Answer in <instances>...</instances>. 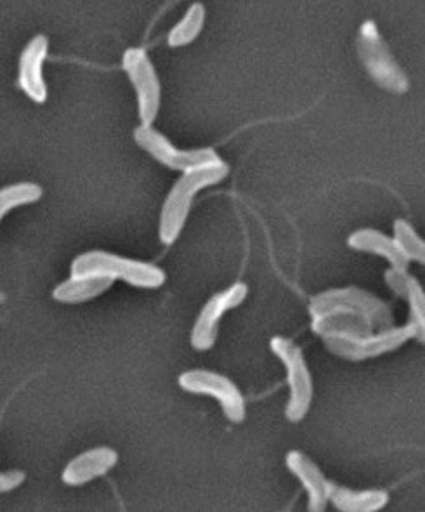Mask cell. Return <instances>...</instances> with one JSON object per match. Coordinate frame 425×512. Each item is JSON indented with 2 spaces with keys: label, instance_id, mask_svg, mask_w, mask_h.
<instances>
[{
  "label": "cell",
  "instance_id": "cell-5",
  "mask_svg": "<svg viewBox=\"0 0 425 512\" xmlns=\"http://www.w3.org/2000/svg\"><path fill=\"white\" fill-rule=\"evenodd\" d=\"M269 349L280 360L287 375L288 401L285 417L290 422H301L311 410L314 382L302 349L292 339L276 335L269 341Z\"/></svg>",
  "mask_w": 425,
  "mask_h": 512
},
{
  "label": "cell",
  "instance_id": "cell-15",
  "mask_svg": "<svg viewBox=\"0 0 425 512\" xmlns=\"http://www.w3.org/2000/svg\"><path fill=\"white\" fill-rule=\"evenodd\" d=\"M347 245L356 252H365L372 256L382 257L393 270H408V259L399 250L398 243L393 237L372 228H361L351 233Z\"/></svg>",
  "mask_w": 425,
  "mask_h": 512
},
{
  "label": "cell",
  "instance_id": "cell-21",
  "mask_svg": "<svg viewBox=\"0 0 425 512\" xmlns=\"http://www.w3.org/2000/svg\"><path fill=\"white\" fill-rule=\"evenodd\" d=\"M27 480V474L21 469H11V471H4L0 474V492L9 493L20 488Z\"/></svg>",
  "mask_w": 425,
  "mask_h": 512
},
{
  "label": "cell",
  "instance_id": "cell-3",
  "mask_svg": "<svg viewBox=\"0 0 425 512\" xmlns=\"http://www.w3.org/2000/svg\"><path fill=\"white\" fill-rule=\"evenodd\" d=\"M334 313L360 316L375 330L389 329L394 325L393 311L386 302L358 287L325 290L309 302L311 318L334 315Z\"/></svg>",
  "mask_w": 425,
  "mask_h": 512
},
{
  "label": "cell",
  "instance_id": "cell-9",
  "mask_svg": "<svg viewBox=\"0 0 425 512\" xmlns=\"http://www.w3.org/2000/svg\"><path fill=\"white\" fill-rule=\"evenodd\" d=\"M122 70L138 99L141 125H153L162 106V84L148 53L141 47H129L122 56Z\"/></svg>",
  "mask_w": 425,
  "mask_h": 512
},
{
  "label": "cell",
  "instance_id": "cell-10",
  "mask_svg": "<svg viewBox=\"0 0 425 512\" xmlns=\"http://www.w3.org/2000/svg\"><path fill=\"white\" fill-rule=\"evenodd\" d=\"M249 296V287L245 283H233L228 289L217 292L203 304L197 320L191 329L190 342L197 351H209L214 348L219 335V325L229 311L242 306Z\"/></svg>",
  "mask_w": 425,
  "mask_h": 512
},
{
  "label": "cell",
  "instance_id": "cell-4",
  "mask_svg": "<svg viewBox=\"0 0 425 512\" xmlns=\"http://www.w3.org/2000/svg\"><path fill=\"white\" fill-rule=\"evenodd\" d=\"M356 51L365 66L370 79L384 91L391 94H405L410 89V80L405 70L399 66L386 40L380 35L375 21L361 23L356 37Z\"/></svg>",
  "mask_w": 425,
  "mask_h": 512
},
{
  "label": "cell",
  "instance_id": "cell-14",
  "mask_svg": "<svg viewBox=\"0 0 425 512\" xmlns=\"http://www.w3.org/2000/svg\"><path fill=\"white\" fill-rule=\"evenodd\" d=\"M386 283L394 294L408 304V325L412 327L413 339L425 342V290L422 283L406 270L387 271Z\"/></svg>",
  "mask_w": 425,
  "mask_h": 512
},
{
  "label": "cell",
  "instance_id": "cell-6",
  "mask_svg": "<svg viewBox=\"0 0 425 512\" xmlns=\"http://www.w3.org/2000/svg\"><path fill=\"white\" fill-rule=\"evenodd\" d=\"M321 339L332 355L347 362H365L401 348L413 339V330L406 323L403 327L393 325L389 329L375 330L367 335L330 334Z\"/></svg>",
  "mask_w": 425,
  "mask_h": 512
},
{
  "label": "cell",
  "instance_id": "cell-16",
  "mask_svg": "<svg viewBox=\"0 0 425 512\" xmlns=\"http://www.w3.org/2000/svg\"><path fill=\"white\" fill-rule=\"evenodd\" d=\"M328 500L337 511L342 512H377L389 504V493L379 488L370 490H353L330 481Z\"/></svg>",
  "mask_w": 425,
  "mask_h": 512
},
{
  "label": "cell",
  "instance_id": "cell-1",
  "mask_svg": "<svg viewBox=\"0 0 425 512\" xmlns=\"http://www.w3.org/2000/svg\"><path fill=\"white\" fill-rule=\"evenodd\" d=\"M229 165L224 160L203 165L193 171L184 172L170 188L165 197L160 219H158V238L164 245L176 243L181 237L186 221L190 217L191 207L200 191L214 184L223 183L228 178Z\"/></svg>",
  "mask_w": 425,
  "mask_h": 512
},
{
  "label": "cell",
  "instance_id": "cell-19",
  "mask_svg": "<svg viewBox=\"0 0 425 512\" xmlns=\"http://www.w3.org/2000/svg\"><path fill=\"white\" fill-rule=\"evenodd\" d=\"M42 195H44L42 186L37 183H30V181L4 186L0 190V217H6L9 212H13L18 207L39 202Z\"/></svg>",
  "mask_w": 425,
  "mask_h": 512
},
{
  "label": "cell",
  "instance_id": "cell-13",
  "mask_svg": "<svg viewBox=\"0 0 425 512\" xmlns=\"http://www.w3.org/2000/svg\"><path fill=\"white\" fill-rule=\"evenodd\" d=\"M285 464H287L288 471L294 474L302 488L308 493V511H325L330 502L328 500L330 480L323 474L320 467L316 466V462L306 453L292 450L285 457Z\"/></svg>",
  "mask_w": 425,
  "mask_h": 512
},
{
  "label": "cell",
  "instance_id": "cell-20",
  "mask_svg": "<svg viewBox=\"0 0 425 512\" xmlns=\"http://www.w3.org/2000/svg\"><path fill=\"white\" fill-rule=\"evenodd\" d=\"M393 238L408 263L413 261L425 266V238L420 237L412 223L406 219H396L393 223Z\"/></svg>",
  "mask_w": 425,
  "mask_h": 512
},
{
  "label": "cell",
  "instance_id": "cell-7",
  "mask_svg": "<svg viewBox=\"0 0 425 512\" xmlns=\"http://www.w3.org/2000/svg\"><path fill=\"white\" fill-rule=\"evenodd\" d=\"M132 136H134L136 145L146 151L153 160H157L158 164L164 165L170 171L181 172V174L223 160L219 157V153L212 148H191V150L177 148L153 125L139 124L134 129Z\"/></svg>",
  "mask_w": 425,
  "mask_h": 512
},
{
  "label": "cell",
  "instance_id": "cell-11",
  "mask_svg": "<svg viewBox=\"0 0 425 512\" xmlns=\"http://www.w3.org/2000/svg\"><path fill=\"white\" fill-rule=\"evenodd\" d=\"M47 56H49V40L46 35H35L23 47L18 61V86L33 103L42 105L47 99V82L44 75Z\"/></svg>",
  "mask_w": 425,
  "mask_h": 512
},
{
  "label": "cell",
  "instance_id": "cell-12",
  "mask_svg": "<svg viewBox=\"0 0 425 512\" xmlns=\"http://www.w3.org/2000/svg\"><path fill=\"white\" fill-rule=\"evenodd\" d=\"M117 464L118 453L115 448H89L66 464L61 473V481L66 486H84L110 473Z\"/></svg>",
  "mask_w": 425,
  "mask_h": 512
},
{
  "label": "cell",
  "instance_id": "cell-17",
  "mask_svg": "<svg viewBox=\"0 0 425 512\" xmlns=\"http://www.w3.org/2000/svg\"><path fill=\"white\" fill-rule=\"evenodd\" d=\"M112 278L96 275H72L65 282L59 283L53 290V299L61 304H84L94 301L112 289Z\"/></svg>",
  "mask_w": 425,
  "mask_h": 512
},
{
  "label": "cell",
  "instance_id": "cell-18",
  "mask_svg": "<svg viewBox=\"0 0 425 512\" xmlns=\"http://www.w3.org/2000/svg\"><path fill=\"white\" fill-rule=\"evenodd\" d=\"M205 20H207V11L205 6L200 2H193L183 18L177 21L176 25L172 27L169 35H167V44L172 49H179V47L190 46L191 42L198 39V35L202 33L205 27Z\"/></svg>",
  "mask_w": 425,
  "mask_h": 512
},
{
  "label": "cell",
  "instance_id": "cell-8",
  "mask_svg": "<svg viewBox=\"0 0 425 512\" xmlns=\"http://www.w3.org/2000/svg\"><path fill=\"white\" fill-rule=\"evenodd\" d=\"M179 388L197 396H209L221 405L224 417L233 424H240L247 417V401L235 382L223 374L197 368L188 370L177 379Z\"/></svg>",
  "mask_w": 425,
  "mask_h": 512
},
{
  "label": "cell",
  "instance_id": "cell-2",
  "mask_svg": "<svg viewBox=\"0 0 425 512\" xmlns=\"http://www.w3.org/2000/svg\"><path fill=\"white\" fill-rule=\"evenodd\" d=\"M72 275H96L112 278L136 289L155 290L164 287L167 275L155 264L144 263L131 257L118 256L106 250H89L75 257Z\"/></svg>",
  "mask_w": 425,
  "mask_h": 512
}]
</instances>
